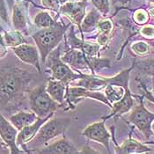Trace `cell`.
<instances>
[{
    "label": "cell",
    "instance_id": "obj_1",
    "mask_svg": "<svg viewBox=\"0 0 154 154\" xmlns=\"http://www.w3.org/2000/svg\"><path fill=\"white\" fill-rule=\"evenodd\" d=\"M32 77L18 67H5L0 70V107L5 110L18 107L24 100Z\"/></svg>",
    "mask_w": 154,
    "mask_h": 154
},
{
    "label": "cell",
    "instance_id": "obj_2",
    "mask_svg": "<svg viewBox=\"0 0 154 154\" xmlns=\"http://www.w3.org/2000/svg\"><path fill=\"white\" fill-rule=\"evenodd\" d=\"M69 26L61 22H57L53 26L42 28L32 35L43 63H45L49 53L61 44Z\"/></svg>",
    "mask_w": 154,
    "mask_h": 154
},
{
    "label": "cell",
    "instance_id": "obj_3",
    "mask_svg": "<svg viewBox=\"0 0 154 154\" xmlns=\"http://www.w3.org/2000/svg\"><path fill=\"white\" fill-rule=\"evenodd\" d=\"M65 44L67 48H79L83 51L88 59L92 74H95V71L99 69L110 67L109 60L100 57V50L101 46L97 42H85L84 39L79 40L75 35L73 27L69 29L67 35L65 36Z\"/></svg>",
    "mask_w": 154,
    "mask_h": 154
},
{
    "label": "cell",
    "instance_id": "obj_4",
    "mask_svg": "<svg viewBox=\"0 0 154 154\" xmlns=\"http://www.w3.org/2000/svg\"><path fill=\"white\" fill-rule=\"evenodd\" d=\"M61 48L60 44L53 51L49 53L46 59V66L51 73V79L63 81L67 86H69L73 81L82 79L85 73L75 72L61 58Z\"/></svg>",
    "mask_w": 154,
    "mask_h": 154
},
{
    "label": "cell",
    "instance_id": "obj_5",
    "mask_svg": "<svg viewBox=\"0 0 154 154\" xmlns=\"http://www.w3.org/2000/svg\"><path fill=\"white\" fill-rule=\"evenodd\" d=\"M29 105L33 112L40 118H45L51 114H55L63 106L52 99L46 90V85H42L28 92Z\"/></svg>",
    "mask_w": 154,
    "mask_h": 154
},
{
    "label": "cell",
    "instance_id": "obj_6",
    "mask_svg": "<svg viewBox=\"0 0 154 154\" xmlns=\"http://www.w3.org/2000/svg\"><path fill=\"white\" fill-rule=\"evenodd\" d=\"M71 123V118L52 116L41 127L35 138L31 141L32 146L41 147L47 144L51 139L59 136H63L69 129Z\"/></svg>",
    "mask_w": 154,
    "mask_h": 154
},
{
    "label": "cell",
    "instance_id": "obj_7",
    "mask_svg": "<svg viewBox=\"0 0 154 154\" xmlns=\"http://www.w3.org/2000/svg\"><path fill=\"white\" fill-rule=\"evenodd\" d=\"M134 96L138 99L139 103L137 106H134L131 110V113L128 116V121L142 132L146 139H149L154 135L152 129V125L154 122V113H152L144 107L143 95Z\"/></svg>",
    "mask_w": 154,
    "mask_h": 154
},
{
    "label": "cell",
    "instance_id": "obj_8",
    "mask_svg": "<svg viewBox=\"0 0 154 154\" xmlns=\"http://www.w3.org/2000/svg\"><path fill=\"white\" fill-rule=\"evenodd\" d=\"M84 98L94 99L98 101L102 102L103 104L108 106L110 108L112 107V105L107 100L105 94L102 93L101 91L89 90L87 88H85L82 86H77V85H72V86L67 87L65 100L68 105V109H70V110L75 109L76 104L79 101H80L81 99H84Z\"/></svg>",
    "mask_w": 154,
    "mask_h": 154
},
{
    "label": "cell",
    "instance_id": "obj_9",
    "mask_svg": "<svg viewBox=\"0 0 154 154\" xmlns=\"http://www.w3.org/2000/svg\"><path fill=\"white\" fill-rule=\"evenodd\" d=\"M61 58L75 71L79 73L85 71V74H92L88 59L81 49L67 48L61 55Z\"/></svg>",
    "mask_w": 154,
    "mask_h": 154
},
{
    "label": "cell",
    "instance_id": "obj_10",
    "mask_svg": "<svg viewBox=\"0 0 154 154\" xmlns=\"http://www.w3.org/2000/svg\"><path fill=\"white\" fill-rule=\"evenodd\" d=\"M106 121L105 119H101L99 122H94L88 125L83 131L82 136L86 137L89 140L100 143L107 148L108 153H110V138L111 134L108 132L106 128Z\"/></svg>",
    "mask_w": 154,
    "mask_h": 154
},
{
    "label": "cell",
    "instance_id": "obj_11",
    "mask_svg": "<svg viewBox=\"0 0 154 154\" xmlns=\"http://www.w3.org/2000/svg\"><path fill=\"white\" fill-rule=\"evenodd\" d=\"M19 131L13 126L12 122L4 117V116L0 113V137L6 143L11 150V154L24 153L22 149H20L17 143V136Z\"/></svg>",
    "mask_w": 154,
    "mask_h": 154
},
{
    "label": "cell",
    "instance_id": "obj_12",
    "mask_svg": "<svg viewBox=\"0 0 154 154\" xmlns=\"http://www.w3.org/2000/svg\"><path fill=\"white\" fill-rule=\"evenodd\" d=\"M13 53L16 55V57L25 63L31 64L35 66L36 70L41 72L42 68L40 64V52L36 46L28 44V43H23L20 46L12 48Z\"/></svg>",
    "mask_w": 154,
    "mask_h": 154
},
{
    "label": "cell",
    "instance_id": "obj_13",
    "mask_svg": "<svg viewBox=\"0 0 154 154\" xmlns=\"http://www.w3.org/2000/svg\"><path fill=\"white\" fill-rule=\"evenodd\" d=\"M55 114H51L50 116H48L45 118H39L36 120L35 122L28 126H26L23 128L21 131H19L18 136H17V139H16V143L18 144V146L20 148H22L25 152H26V144L29 142H31L36 134L38 133L39 130L41 129V127L47 122L49 118H51L52 116H54Z\"/></svg>",
    "mask_w": 154,
    "mask_h": 154
},
{
    "label": "cell",
    "instance_id": "obj_14",
    "mask_svg": "<svg viewBox=\"0 0 154 154\" xmlns=\"http://www.w3.org/2000/svg\"><path fill=\"white\" fill-rule=\"evenodd\" d=\"M86 3L87 0H83L81 2H68L65 3L60 10L71 22L76 24L80 28L81 23L85 16Z\"/></svg>",
    "mask_w": 154,
    "mask_h": 154
},
{
    "label": "cell",
    "instance_id": "obj_15",
    "mask_svg": "<svg viewBox=\"0 0 154 154\" xmlns=\"http://www.w3.org/2000/svg\"><path fill=\"white\" fill-rule=\"evenodd\" d=\"M38 152L42 154H75L80 153V151L67 137L63 135L62 138L55 141L45 148H42Z\"/></svg>",
    "mask_w": 154,
    "mask_h": 154
},
{
    "label": "cell",
    "instance_id": "obj_16",
    "mask_svg": "<svg viewBox=\"0 0 154 154\" xmlns=\"http://www.w3.org/2000/svg\"><path fill=\"white\" fill-rule=\"evenodd\" d=\"M134 106H135L134 96L131 94V90L128 89L122 100H120L117 102H115V103L112 104L111 113L108 116H103L102 119L107 120V119L111 118V117H114L115 119L122 117V115L131 112V110L133 108Z\"/></svg>",
    "mask_w": 154,
    "mask_h": 154
},
{
    "label": "cell",
    "instance_id": "obj_17",
    "mask_svg": "<svg viewBox=\"0 0 154 154\" xmlns=\"http://www.w3.org/2000/svg\"><path fill=\"white\" fill-rule=\"evenodd\" d=\"M132 131L130 133L129 138L126 139L121 145L116 143V152L118 154H131V153H145L151 152L152 149L146 146L144 143L132 138Z\"/></svg>",
    "mask_w": 154,
    "mask_h": 154
},
{
    "label": "cell",
    "instance_id": "obj_18",
    "mask_svg": "<svg viewBox=\"0 0 154 154\" xmlns=\"http://www.w3.org/2000/svg\"><path fill=\"white\" fill-rule=\"evenodd\" d=\"M67 87L68 86L63 81L54 79L51 78L48 80V83L46 85V90L48 94L52 97L53 100H55L60 104H63L65 100Z\"/></svg>",
    "mask_w": 154,
    "mask_h": 154
},
{
    "label": "cell",
    "instance_id": "obj_19",
    "mask_svg": "<svg viewBox=\"0 0 154 154\" xmlns=\"http://www.w3.org/2000/svg\"><path fill=\"white\" fill-rule=\"evenodd\" d=\"M39 118L35 112L33 111H19L18 113L12 115L9 121L18 130L21 131L26 126H28L34 123Z\"/></svg>",
    "mask_w": 154,
    "mask_h": 154
},
{
    "label": "cell",
    "instance_id": "obj_20",
    "mask_svg": "<svg viewBox=\"0 0 154 154\" xmlns=\"http://www.w3.org/2000/svg\"><path fill=\"white\" fill-rule=\"evenodd\" d=\"M114 29V24L109 19H103L100 20L97 25V42L100 46H106L110 42L112 38V32Z\"/></svg>",
    "mask_w": 154,
    "mask_h": 154
},
{
    "label": "cell",
    "instance_id": "obj_21",
    "mask_svg": "<svg viewBox=\"0 0 154 154\" xmlns=\"http://www.w3.org/2000/svg\"><path fill=\"white\" fill-rule=\"evenodd\" d=\"M128 89H130V87H124L117 84L109 82L107 85V86L104 88V94L106 95L109 103L112 105L113 103L117 102L120 100H122Z\"/></svg>",
    "mask_w": 154,
    "mask_h": 154
},
{
    "label": "cell",
    "instance_id": "obj_22",
    "mask_svg": "<svg viewBox=\"0 0 154 154\" xmlns=\"http://www.w3.org/2000/svg\"><path fill=\"white\" fill-rule=\"evenodd\" d=\"M101 14L97 9H94L88 12L85 18L80 26V31L82 33H91L97 29V25L100 20Z\"/></svg>",
    "mask_w": 154,
    "mask_h": 154
},
{
    "label": "cell",
    "instance_id": "obj_23",
    "mask_svg": "<svg viewBox=\"0 0 154 154\" xmlns=\"http://www.w3.org/2000/svg\"><path fill=\"white\" fill-rule=\"evenodd\" d=\"M3 35H4V39L7 47L12 48L20 46L23 43H27L22 33L19 30L5 31Z\"/></svg>",
    "mask_w": 154,
    "mask_h": 154
},
{
    "label": "cell",
    "instance_id": "obj_24",
    "mask_svg": "<svg viewBox=\"0 0 154 154\" xmlns=\"http://www.w3.org/2000/svg\"><path fill=\"white\" fill-rule=\"evenodd\" d=\"M12 25L15 30H19L20 32L26 30L27 25L26 19L22 9L17 4L14 5L12 9Z\"/></svg>",
    "mask_w": 154,
    "mask_h": 154
},
{
    "label": "cell",
    "instance_id": "obj_25",
    "mask_svg": "<svg viewBox=\"0 0 154 154\" xmlns=\"http://www.w3.org/2000/svg\"><path fill=\"white\" fill-rule=\"evenodd\" d=\"M135 68H137L141 73L150 76L154 79V57L145 59L134 60Z\"/></svg>",
    "mask_w": 154,
    "mask_h": 154
},
{
    "label": "cell",
    "instance_id": "obj_26",
    "mask_svg": "<svg viewBox=\"0 0 154 154\" xmlns=\"http://www.w3.org/2000/svg\"><path fill=\"white\" fill-rule=\"evenodd\" d=\"M34 23L38 28L42 29L51 27L57 22L48 12H40L35 15L34 19Z\"/></svg>",
    "mask_w": 154,
    "mask_h": 154
},
{
    "label": "cell",
    "instance_id": "obj_27",
    "mask_svg": "<svg viewBox=\"0 0 154 154\" xmlns=\"http://www.w3.org/2000/svg\"><path fill=\"white\" fill-rule=\"evenodd\" d=\"M131 51L137 57H144L150 53V45L143 41H137L132 42L131 45Z\"/></svg>",
    "mask_w": 154,
    "mask_h": 154
},
{
    "label": "cell",
    "instance_id": "obj_28",
    "mask_svg": "<svg viewBox=\"0 0 154 154\" xmlns=\"http://www.w3.org/2000/svg\"><path fill=\"white\" fill-rule=\"evenodd\" d=\"M132 18H133V21L139 26H143V25L148 23L150 20L149 13L147 12V10H145L143 8L137 9L133 13Z\"/></svg>",
    "mask_w": 154,
    "mask_h": 154
},
{
    "label": "cell",
    "instance_id": "obj_29",
    "mask_svg": "<svg viewBox=\"0 0 154 154\" xmlns=\"http://www.w3.org/2000/svg\"><path fill=\"white\" fill-rule=\"evenodd\" d=\"M95 9H97L100 14L106 17L109 12V0H92Z\"/></svg>",
    "mask_w": 154,
    "mask_h": 154
},
{
    "label": "cell",
    "instance_id": "obj_30",
    "mask_svg": "<svg viewBox=\"0 0 154 154\" xmlns=\"http://www.w3.org/2000/svg\"><path fill=\"white\" fill-rule=\"evenodd\" d=\"M140 35L144 39H147L149 41L154 40V24H145L142 26L141 28H139Z\"/></svg>",
    "mask_w": 154,
    "mask_h": 154
},
{
    "label": "cell",
    "instance_id": "obj_31",
    "mask_svg": "<svg viewBox=\"0 0 154 154\" xmlns=\"http://www.w3.org/2000/svg\"><path fill=\"white\" fill-rule=\"evenodd\" d=\"M0 18L6 23L9 22V16L5 0H0Z\"/></svg>",
    "mask_w": 154,
    "mask_h": 154
},
{
    "label": "cell",
    "instance_id": "obj_32",
    "mask_svg": "<svg viewBox=\"0 0 154 154\" xmlns=\"http://www.w3.org/2000/svg\"><path fill=\"white\" fill-rule=\"evenodd\" d=\"M8 53V47L5 42L4 35L0 34V58L5 57Z\"/></svg>",
    "mask_w": 154,
    "mask_h": 154
},
{
    "label": "cell",
    "instance_id": "obj_33",
    "mask_svg": "<svg viewBox=\"0 0 154 154\" xmlns=\"http://www.w3.org/2000/svg\"><path fill=\"white\" fill-rule=\"evenodd\" d=\"M139 85H140L141 88L143 89V95L144 96V98H146L148 100L152 101L154 104V96L152 94V92H150V91L147 89V87L145 86V85L143 83L141 80H139Z\"/></svg>",
    "mask_w": 154,
    "mask_h": 154
},
{
    "label": "cell",
    "instance_id": "obj_34",
    "mask_svg": "<svg viewBox=\"0 0 154 154\" xmlns=\"http://www.w3.org/2000/svg\"><path fill=\"white\" fill-rule=\"evenodd\" d=\"M42 3L48 9L53 10H58V3L57 0H42Z\"/></svg>",
    "mask_w": 154,
    "mask_h": 154
},
{
    "label": "cell",
    "instance_id": "obj_35",
    "mask_svg": "<svg viewBox=\"0 0 154 154\" xmlns=\"http://www.w3.org/2000/svg\"><path fill=\"white\" fill-rule=\"evenodd\" d=\"M5 153H11V150L9 146L6 144V143L0 137V154Z\"/></svg>",
    "mask_w": 154,
    "mask_h": 154
},
{
    "label": "cell",
    "instance_id": "obj_36",
    "mask_svg": "<svg viewBox=\"0 0 154 154\" xmlns=\"http://www.w3.org/2000/svg\"><path fill=\"white\" fill-rule=\"evenodd\" d=\"M147 12H148V13H149L150 17H152V18H154V5L150 6V7L147 9Z\"/></svg>",
    "mask_w": 154,
    "mask_h": 154
},
{
    "label": "cell",
    "instance_id": "obj_37",
    "mask_svg": "<svg viewBox=\"0 0 154 154\" xmlns=\"http://www.w3.org/2000/svg\"><path fill=\"white\" fill-rule=\"evenodd\" d=\"M86 148H87V146H86ZM87 149H90V147H88ZM82 152H83V153H85V152H86V151H81V152H80V153H82ZM90 152H91V153H97V152H94V150H91V151H90Z\"/></svg>",
    "mask_w": 154,
    "mask_h": 154
},
{
    "label": "cell",
    "instance_id": "obj_38",
    "mask_svg": "<svg viewBox=\"0 0 154 154\" xmlns=\"http://www.w3.org/2000/svg\"><path fill=\"white\" fill-rule=\"evenodd\" d=\"M3 31H4V29H3V27H2V26L0 25V34H1V33H2Z\"/></svg>",
    "mask_w": 154,
    "mask_h": 154
},
{
    "label": "cell",
    "instance_id": "obj_39",
    "mask_svg": "<svg viewBox=\"0 0 154 154\" xmlns=\"http://www.w3.org/2000/svg\"><path fill=\"white\" fill-rule=\"evenodd\" d=\"M146 1H148V2H150V3H152V4L154 5V0H146Z\"/></svg>",
    "mask_w": 154,
    "mask_h": 154
},
{
    "label": "cell",
    "instance_id": "obj_40",
    "mask_svg": "<svg viewBox=\"0 0 154 154\" xmlns=\"http://www.w3.org/2000/svg\"><path fill=\"white\" fill-rule=\"evenodd\" d=\"M152 131H153V133H154V122H152Z\"/></svg>",
    "mask_w": 154,
    "mask_h": 154
}]
</instances>
